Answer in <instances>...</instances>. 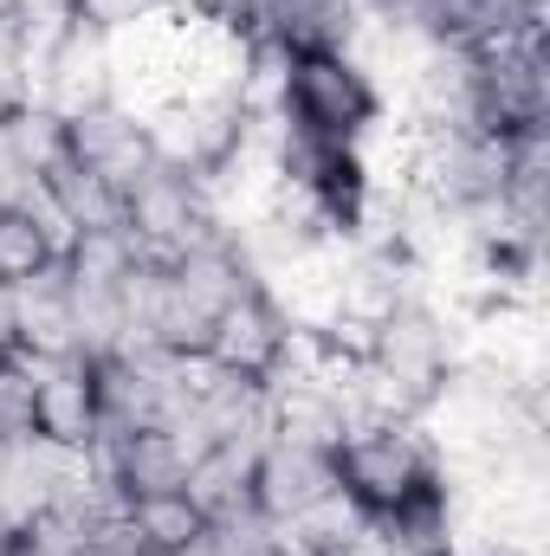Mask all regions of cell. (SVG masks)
<instances>
[{
  "label": "cell",
  "instance_id": "1",
  "mask_svg": "<svg viewBox=\"0 0 550 556\" xmlns=\"http://www.w3.org/2000/svg\"><path fill=\"white\" fill-rule=\"evenodd\" d=\"M337 485L370 518H396L402 505L440 485V459H434L421 420H363L337 446Z\"/></svg>",
  "mask_w": 550,
  "mask_h": 556
},
{
  "label": "cell",
  "instance_id": "2",
  "mask_svg": "<svg viewBox=\"0 0 550 556\" xmlns=\"http://www.w3.org/2000/svg\"><path fill=\"white\" fill-rule=\"evenodd\" d=\"M460 317L466 311H447V304H402L389 324H376L370 330V343H363V363L396 389V395H409L414 415L427 408V395L460 369Z\"/></svg>",
  "mask_w": 550,
  "mask_h": 556
},
{
  "label": "cell",
  "instance_id": "3",
  "mask_svg": "<svg viewBox=\"0 0 550 556\" xmlns=\"http://www.w3.org/2000/svg\"><path fill=\"white\" fill-rule=\"evenodd\" d=\"M376 117H383V91L350 52H298L291 59V85H285V124L291 130L357 142Z\"/></svg>",
  "mask_w": 550,
  "mask_h": 556
},
{
  "label": "cell",
  "instance_id": "4",
  "mask_svg": "<svg viewBox=\"0 0 550 556\" xmlns=\"http://www.w3.org/2000/svg\"><path fill=\"white\" fill-rule=\"evenodd\" d=\"M532 124H550L545 33L473 46V130L512 137V130H532Z\"/></svg>",
  "mask_w": 550,
  "mask_h": 556
},
{
  "label": "cell",
  "instance_id": "5",
  "mask_svg": "<svg viewBox=\"0 0 550 556\" xmlns=\"http://www.w3.org/2000/svg\"><path fill=\"white\" fill-rule=\"evenodd\" d=\"M124 233L137 240L142 260H162V266L182 260L188 247L214 240V220H208V201H201V175L149 162L124 188Z\"/></svg>",
  "mask_w": 550,
  "mask_h": 556
},
{
  "label": "cell",
  "instance_id": "6",
  "mask_svg": "<svg viewBox=\"0 0 550 556\" xmlns=\"http://www.w3.org/2000/svg\"><path fill=\"white\" fill-rule=\"evenodd\" d=\"M142 137H149V155L162 168L214 175L234 155V142H240V104L214 98V91H175V98H162L142 117Z\"/></svg>",
  "mask_w": 550,
  "mask_h": 556
},
{
  "label": "cell",
  "instance_id": "7",
  "mask_svg": "<svg viewBox=\"0 0 550 556\" xmlns=\"http://www.w3.org/2000/svg\"><path fill=\"white\" fill-rule=\"evenodd\" d=\"M39 382V433L59 446H98V363L91 356H26L7 350Z\"/></svg>",
  "mask_w": 550,
  "mask_h": 556
},
{
  "label": "cell",
  "instance_id": "8",
  "mask_svg": "<svg viewBox=\"0 0 550 556\" xmlns=\"http://www.w3.org/2000/svg\"><path fill=\"white\" fill-rule=\"evenodd\" d=\"M7 350H26V356H78L65 260L39 266V273L20 278V285H7Z\"/></svg>",
  "mask_w": 550,
  "mask_h": 556
},
{
  "label": "cell",
  "instance_id": "9",
  "mask_svg": "<svg viewBox=\"0 0 550 556\" xmlns=\"http://www.w3.org/2000/svg\"><path fill=\"white\" fill-rule=\"evenodd\" d=\"M65 162L85 175H104L111 188H130L155 155L142 137V117H130L124 104H91V111L65 117Z\"/></svg>",
  "mask_w": 550,
  "mask_h": 556
},
{
  "label": "cell",
  "instance_id": "10",
  "mask_svg": "<svg viewBox=\"0 0 550 556\" xmlns=\"http://www.w3.org/2000/svg\"><path fill=\"white\" fill-rule=\"evenodd\" d=\"M337 492V453H317V446H291V440H266L260 446V466H253V505L291 525L304 518L311 505H324Z\"/></svg>",
  "mask_w": 550,
  "mask_h": 556
},
{
  "label": "cell",
  "instance_id": "11",
  "mask_svg": "<svg viewBox=\"0 0 550 556\" xmlns=\"http://www.w3.org/2000/svg\"><path fill=\"white\" fill-rule=\"evenodd\" d=\"M285 343H291V324L278 317V304L260 285L240 291V298L214 317V330H208V356H214L221 369H234V376H253V382H266L278 369Z\"/></svg>",
  "mask_w": 550,
  "mask_h": 556
},
{
  "label": "cell",
  "instance_id": "12",
  "mask_svg": "<svg viewBox=\"0 0 550 556\" xmlns=\"http://www.w3.org/2000/svg\"><path fill=\"white\" fill-rule=\"evenodd\" d=\"M98 459H104V472L117 479L124 498H149V492H182L188 485V466L201 453L188 446V433H175L162 420V427H137V433L98 440Z\"/></svg>",
  "mask_w": 550,
  "mask_h": 556
},
{
  "label": "cell",
  "instance_id": "13",
  "mask_svg": "<svg viewBox=\"0 0 550 556\" xmlns=\"http://www.w3.org/2000/svg\"><path fill=\"white\" fill-rule=\"evenodd\" d=\"M253 466H260V446H208L195 466H188V498L201 505V518H221L234 505L253 498Z\"/></svg>",
  "mask_w": 550,
  "mask_h": 556
},
{
  "label": "cell",
  "instance_id": "14",
  "mask_svg": "<svg viewBox=\"0 0 550 556\" xmlns=\"http://www.w3.org/2000/svg\"><path fill=\"white\" fill-rule=\"evenodd\" d=\"M46 194H52V207L65 214V227H72V240L78 233H98V227H124V188H111L104 175H85V168H52L46 175Z\"/></svg>",
  "mask_w": 550,
  "mask_h": 556
},
{
  "label": "cell",
  "instance_id": "15",
  "mask_svg": "<svg viewBox=\"0 0 550 556\" xmlns=\"http://www.w3.org/2000/svg\"><path fill=\"white\" fill-rule=\"evenodd\" d=\"M124 518H130V531L149 544V556L188 551V544H201V531H208V518H201V505H195L188 492H149V498H130Z\"/></svg>",
  "mask_w": 550,
  "mask_h": 556
},
{
  "label": "cell",
  "instance_id": "16",
  "mask_svg": "<svg viewBox=\"0 0 550 556\" xmlns=\"http://www.w3.org/2000/svg\"><path fill=\"white\" fill-rule=\"evenodd\" d=\"M137 240L124 227H98V233H78L65 247V278L85 285V291H117L124 278L137 273Z\"/></svg>",
  "mask_w": 550,
  "mask_h": 556
},
{
  "label": "cell",
  "instance_id": "17",
  "mask_svg": "<svg viewBox=\"0 0 550 556\" xmlns=\"http://www.w3.org/2000/svg\"><path fill=\"white\" fill-rule=\"evenodd\" d=\"M0 142H7V155H13L33 181H46L52 168H65V124H59L52 111H39V104H13V111L0 117Z\"/></svg>",
  "mask_w": 550,
  "mask_h": 556
},
{
  "label": "cell",
  "instance_id": "18",
  "mask_svg": "<svg viewBox=\"0 0 550 556\" xmlns=\"http://www.w3.org/2000/svg\"><path fill=\"white\" fill-rule=\"evenodd\" d=\"M52 260L59 253H52L46 227L26 207H0V285H20V278H33L39 266H52Z\"/></svg>",
  "mask_w": 550,
  "mask_h": 556
},
{
  "label": "cell",
  "instance_id": "19",
  "mask_svg": "<svg viewBox=\"0 0 550 556\" xmlns=\"http://www.w3.org/2000/svg\"><path fill=\"white\" fill-rule=\"evenodd\" d=\"M39 433V382L7 356L0 363V440L13 446V440H33Z\"/></svg>",
  "mask_w": 550,
  "mask_h": 556
},
{
  "label": "cell",
  "instance_id": "20",
  "mask_svg": "<svg viewBox=\"0 0 550 556\" xmlns=\"http://www.w3.org/2000/svg\"><path fill=\"white\" fill-rule=\"evenodd\" d=\"M155 13H162V0H72V20L91 26V33H104V39L130 33V26L155 20Z\"/></svg>",
  "mask_w": 550,
  "mask_h": 556
},
{
  "label": "cell",
  "instance_id": "21",
  "mask_svg": "<svg viewBox=\"0 0 550 556\" xmlns=\"http://www.w3.org/2000/svg\"><path fill=\"white\" fill-rule=\"evenodd\" d=\"M13 33H33V39H59L72 26V0H13Z\"/></svg>",
  "mask_w": 550,
  "mask_h": 556
},
{
  "label": "cell",
  "instance_id": "22",
  "mask_svg": "<svg viewBox=\"0 0 550 556\" xmlns=\"http://www.w3.org/2000/svg\"><path fill=\"white\" fill-rule=\"evenodd\" d=\"M78 556H149V544H142L137 531H130V518L117 511V518H98V525L85 531Z\"/></svg>",
  "mask_w": 550,
  "mask_h": 556
},
{
  "label": "cell",
  "instance_id": "23",
  "mask_svg": "<svg viewBox=\"0 0 550 556\" xmlns=\"http://www.w3.org/2000/svg\"><path fill=\"white\" fill-rule=\"evenodd\" d=\"M20 104V52H13V33L0 26V117Z\"/></svg>",
  "mask_w": 550,
  "mask_h": 556
},
{
  "label": "cell",
  "instance_id": "24",
  "mask_svg": "<svg viewBox=\"0 0 550 556\" xmlns=\"http://www.w3.org/2000/svg\"><path fill=\"white\" fill-rule=\"evenodd\" d=\"M0 556H59V551H46V544H33V538H13Z\"/></svg>",
  "mask_w": 550,
  "mask_h": 556
},
{
  "label": "cell",
  "instance_id": "25",
  "mask_svg": "<svg viewBox=\"0 0 550 556\" xmlns=\"http://www.w3.org/2000/svg\"><path fill=\"white\" fill-rule=\"evenodd\" d=\"M175 556H214V551L208 544H188V551H175Z\"/></svg>",
  "mask_w": 550,
  "mask_h": 556
},
{
  "label": "cell",
  "instance_id": "26",
  "mask_svg": "<svg viewBox=\"0 0 550 556\" xmlns=\"http://www.w3.org/2000/svg\"><path fill=\"white\" fill-rule=\"evenodd\" d=\"M7 20H13V0H0V26H7Z\"/></svg>",
  "mask_w": 550,
  "mask_h": 556
},
{
  "label": "cell",
  "instance_id": "27",
  "mask_svg": "<svg viewBox=\"0 0 550 556\" xmlns=\"http://www.w3.org/2000/svg\"><path fill=\"white\" fill-rule=\"evenodd\" d=\"M0 363H7V343H0Z\"/></svg>",
  "mask_w": 550,
  "mask_h": 556
},
{
  "label": "cell",
  "instance_id": "28",
  "mask_svg": "<svg viewBox=\"0 0 550 556\" xmlns=\"http://www.w3.org/2000/svg\"><path fill=\"white\" fill-rule=\"evenodd\" d=\"M0 459H7V440H0Z\"/></svg>",
  "mask_w": 550,
  "mask_h": 556
}]
</instances>
